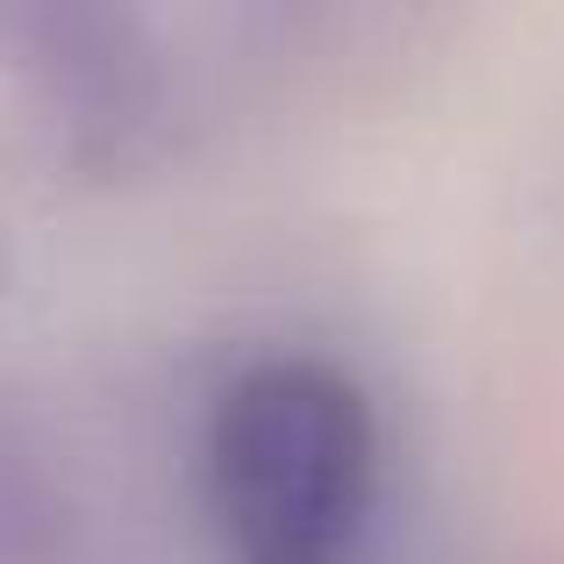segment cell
I'll list each match as a JSON object with an SVG mask.
<instances>
[{"instance_id":"1","label":"cell","mask_w":564,"mask_h":564,"mask_svg":"<svg viewBox=\"0 0 564 564\" xmlns=\"http://www.w3.org/2000/svg\"><path fill=\"white\" fill-rule=\"evenodd\" d=\"M372 408L329 358H258L215 400L207 494L236 564H344L372 508Z\"/></svg>"}]
</instances>
